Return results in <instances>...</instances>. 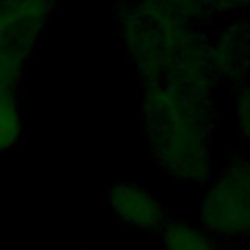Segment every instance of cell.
Listing matches in <instances>:
<instances>
[{
	"label": "cell",
	"instance_id": "5",
	"mask_svg": "<svg viewBox=\"0 0 250 250\" xmlns=\"http://www.w3.org/2000/svg\"><path fill=\"white\" fill-rule=\"evenodd\" d=\"M104 203L119 223L145 232L160 230L172 219L160 197L129 182L113 184L107 189Z\"/></svg>",
	"mask_w": 250,
	"mask_h": 250
},
{
	"label": "cell",
	"instance_id": "6",
	"mask_svg": "<svg viewBox=\"0 0 250 250\" xmlns=\"http://www.w3.org/2000/svg\"><path fill=\"white\" fill-rule=\"evenodd\" d=\"M135 2L143 12H146L156 20L201 27V29L215 16H219L217 0H135Z\"/></svg>",
	"mask_w": 250,
	"mask_h": 250
},
{
	"label": "cell",
	"instance_id": "7",
	"mask_svg": "<svg viewBox=\"0 0 250 250\" xmlns=\"http://www.w3.org/2000/svg\"><path fill=\"white\" fill-rule=\"evenodd\" d=\"M164 250H236L225 240L213 236L205 229L170 219L160 229Z\"/></svg>",
	"mask_w": 250,
	"mask_h": 250
},
{
	"label": "cell",
	"instance_id": "10",
	"mask_svg": "<svg viewBox=\"0 0 250 250\" xmlns=\"http://www.w3.org/2000/svg\"><path fill=\"white\" fill-rule=\"evenodd\" d=\"M217 6H219V14H223V12H232V10L248 8L250 0H217Z\"/></svg>",
	"mask_w": 250,
	"mask_h": 250
},
{
	"label": "cell",
	"instance_id": "1",
	"mask_svg": "<svg viewBox=\"0 0 250 250\" xmlns=\"http://www.w3.org/2000/svg\"><path fill=\"white\" fill-rule=\"evenodd\" d=\"M141 113L156 166L180 184L207 186L213 172V98L160 82H143Z\"/></svg>",
	"mask_w": 250,
	"mask_h": 250
},
{
	"label": "cell",
	"instance_id": "2",
	"mask_svg": "<svg viewBox=\"0 0 250 250\" xmlns=\"http://www.w3.org/2000/svg\"><path fill=\"white\" fill-rule=\"evenodd\" d=\"M115 27L143 82H160L213 98L219 86L207 57V33L201 27L156 20L137 2L115 6Z\"/></svg>",
	"mask_w": 250,
	"mask_h": 250
},
{
	"label": "cell",
	"instance_id": "9",
	"mask_svg": "<svg viewBox=\"0 0 250 250\" xmlns=\"http://www.w3.org/2000/svg\"><path fill=\"white\" fill-rule=\"evenodd\" d=\"M234 115L238 135L250 145V86H242L234 90Z\"/></svg>",
	"mask_w": 250,
	"mask_h": 250
},
{
	"label": "cell",
	"instance_id": "8",
	"mask_svg": "<svg viewBox=\"0 0 250 250\" xmlns=\"http://www.w3.org/2000/svg\"><path fill=\"white\" fill-rule=\"evenodd\" d=\"M23 115L14 90H0V152L21 143Z\"/></svg>",
	"mask_w": 250,
	"mask_h": 250
},
{
	"label": "cell",
	"instance_id": "3",
	"mask_svg": "<svg viewBox=\"0 0 250 250\" xmlns=\"http://www.w3.org/2000/svg\"><path fill=\"white\" fill-rule=\"evenodd\" d=\"M203 229L213 236L250 240V160L232 156L205 186L199 203Z\"/></svg>",
	"mask_w": 250,
	"mask_h": 250
},
{
	"label": "cell",
	"instance_id": "4",
	"mask_svg": "<svg viewBox=\"0 0 250 250\" xmlns=\"http://www.w3.org/2000/svg\"><path fill=\"white\" fill-rule=\"evenodd\" d=\"M207 57L217 84L238 90L250 68V23L232 20L207 33Z\"/></svg>",
	"mask_w": 250,
	"mask_h": 250
}]
</instances>
